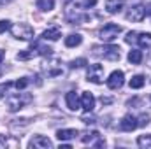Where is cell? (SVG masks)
<instances>
[{"mask_svg": "<svg viewBox=\"0 0 151 149\" xmlns=\"http://www.w3.org/2000/svg\"><path fill=\"white\" fill-rule=\"evenodd\" d=\"M97 4V0H74V2H70L69 5H67V14H72L76 12V16H72V23H79V21H83V19H86L84 16H81V12L83 11H86V9H90V7H93Z\"/></svg>", "mask_w": 151, "mask_h": 149, "instance_id": "obj_1", "label": "cell"}, {"mask_svg": "<svg viewBox=\"0 0 151 149\" xmlns=\"http://www.w3.org/2000/svg\"><path fill=\"white\" fill-rule=\"evenodd\" d=\"M30 102H32V97L28 93H14V95H9L7 97V107H9L11 112L19 111L21 107H25Z\"/></svg>", "mask_w": 151, "mask_h": 149, "instance_id": "obj_2", "label": "cell"}, {"mask_svg": "<svg viewBox=\"0 0 151 149\" xmlns=\"http://www.w3.org/2000/svg\"><path fill=\"white\" fill-rule=\"evenodd\" d=\"M121 30H123V28H121L119 25L107 23L104 28H100V30H99V37H100V40H104V42H113L114 39L121 34Z\"/></svg>", "mask_w": 151, "mask_h": 149, "instance_id": "obj_3", "label": "cell"}, {"mask_svg": "<svg viewBox=\"0 0 151 149\" xmlns=\"http://www.w3.org/2000/svg\"><path fill=\"white\" fill-rule=\"evenodd\" d=\"M11 32L16 39H21V40H30L34 37V28L28 23H18V25L11 27Z\"/></svg>", "mask_w": 151, "mask_h": 149, "instance_id": "obj_4", "label": "cell"}, {"mask_svg": "<svg viewBox=\"0 0 151 149\" xmlns=\"http://www.w3.org/2000/svg\"><path fill=\"white\" fill-rule=\"evenodd\" d=\"M125 40L128 42V44H132V42H137L141 47H146V46H150L151 44V34L150 32H128L127 34V37Z\"/></svg>", "mask_w": 151, "mask_h": 149, "instance_id": "obj_5", "label": "cell"}, {"mask_svg": "<svg viewBox=\"0 0 151 149\" xmlns=\"http://www.w3.org/2000/svg\"><path fill=\"white\" fill-rule=\"evenodd\" d=\"M95 54L102 56L104 60L116 62V60H119V47H118V46H104V47H95Z\"/></svg>", "mask_w": 151, "mask_h": 149, "instance_id": "obj_6", "label": "cell"}, {"mask_svg": "<svg viewBox=\"0 0 151 149\" xmlns=\"http://www.w3.org/2000/svg\"><path fill=\"white\" fill-rule=\"evenodd\" d=\"M102 79H104V67L100 63L90 65V69H88V81L90 82H95V84H100Z\"/></svg>", "mask_w": 151, "mask_h": 149, "instance_id": "obj_7", "label": "cell"}, {"mask_svg": "<svg viewBox=\"0 0 151 149\" xmlns=\"http://www.w3.org/2000/svg\"><path fill=\"white\" fill-rule=\"evenodd\" d=\"M146 18V7L144 5H134L128 9L127 12V19L128 21H134V23H139Z\"/></svg>", "mask_w": 151, "mask_h": 149, "instance_id": "obj_8", "label": "cell"}, {"mask_svg": "<svg viewBox=\"0 0 151 149\" xmlns=\"http://www.w3.org/2000/svg\"><path fill=\"white\" fill-rule=\"evenodd\" d=\"M125 84V74L121 70H114L111 72V75L107 77V86L109 90H119Z\"/></svg>", "mask_w": 151, "mask_h": 149, "instance_id": "obj_9", "label": "cell"}, {"mask_svg": "<svg viewBox=\"0 0 151 149\" xmlns=\"http://www.w3.org/2000/svg\"><path fill=\"white\" fill-rule=\"evenodd\" d=\"M28 148L30 149H51L53 148V142L47 137H44V135H35L28 142Z\"/></svg>", "mask_w": 151, "mask_h": 149, "instance_id": "obj_10", "label": "cell"}, {"mask_svg": "<svg viewBox=\"0 0 151 149\" xmlns=\"http://www.w3.org/2000/svg\"><path fill=\"white\" fill-rule=\"evenodd\" d=\"M137 126H139V125H137V117L132 116V114L123 116L121 121H119V128H121L123 132H132V130H135Z\"/></svg>", "mask_w": 151, "mask_h": 149, "instance_id": "obj_11", "label": "cell"}, {"mask_svg": "<svg viewBox=\"0 0 151 149\" xmlns=\"http://www.w3.org/2000/svg\"><path fill=\"white\" fill-rule=\"evenodd\" d=\"M81 107L86 112H91L95 109V97H93L90 91H84V93L81 95Z\"/></svg>", "mask_w": 151, "mask_h": 149, "instance_id": "obj_12", "label": "cell"}, {"mask_svg": "<svg viewBox=\"0 0 151 149\" xmlns=\"http://www.w3.org/2000/svg\"><path fill=\"white\" fill-rule=\"evenodd\" d=\"M65 102H67V107H69L70 111H77V109L81 107V98L77 97L76 91H69V93L65 95Z\"/></svg>", "mask_w": 151, "mask_h": 149, "instance_id": "obj_13", "label": "cell"}, {"mask_svg": "<svg viewBox=\"0 0 151 149\" xmlns=\"http://www.w3.org/2000/svg\"><path fill=\"white\" fill-rule=\"evenodd\" d=\"M123 5H125L123 0H107V2H106V11H107L109 14H118V12L123 9Z\"/></svg>", "mask_w": 151, "mask_h": 149, "instance_id": "obj_14", "label": "cell"}, {"mask_svg": "<svg viewBox=\"0 0 151 149\" xmlns=\"http://www.w3.org/2000/svg\"><path fill=\"white\" fill-rule=\"evenodd\" d=\"M40 37L44 39V40H58V39L62 37V30H60L58 27H53V28L44 30Z\"/></svg>", "mask_w": 151, "mask_h": 149, "instance_id": "obj_15", "label": "cell"}, {"mask_svg": "<svg viewBox=\"0 0 151 149\" xmlns=\"http://www.w3.org/2000/svg\"><path fill=\"white\" fill-rule=\"evenodd\" d=\"M76 135H79V132L74 130V128H63V130H58L56 132V137L60 140H70V139H74Z\"/></svg>", "mask_w": 151, "mask_h": 149, "instance_id": "obj_16", "label": "cell"}, {"mask_svg": "<svg viewBox=\"0 0 151 149\" xmlns=\"http://www.w3.org/2000/svg\"><path fill=\"white\" fill-rule=\"evenodd\" d=\"M81 42H83V37H81L79 34H70V35L65 37V46H67V47H76V46H79Z\"/></svg>", "mask_w": 151, "mask_h": 149, "instance_id": "obj_17", "label": "cell"}, {"mask_svg": "<svg viewBox=\"0 0 151 149\" xmlns=\"http://www.w3.org/2000/svg\"><path fill=\"white\" fill-rule=\"evenodd\" d=\"M128 62H130L132 65H139V63L142 62V51H141V49H132V51L128 53Z\"/></svg>", "mask_w": 151, "mask_h": 149, "instance_id": "obj_18", "label": "cell"}, {"mask_svg": "<svg viewBox=\"0 0 151 149\" xmlns=\"http://www.w3.org/2000/svg\"><path fill=\"white\" fill-rule=\"evenodd\" d=\"M37 7L44 12H49L55 9V0H37Z\"/></svg>", "mask_w": 151, "mask_h": 149, "instance_id": "obj_19", "label": "cell"}, {"mask_svg": "<svg viewBox=\"0 0 151 149\" xmlns=\"http://www.w3.org/2000/svg\"><path fill=\"white\" fill-rule=\"evenodd\" d=\"M137 146L142 149H151V135H141L137 139Z\"/></svg>", "mask_w": 151, "mask_h": 149, "instance_id": "obj_20", "label": "cell"}, {"mask_svg": "<svg viewBox=\"0 0 151 149\" xmlns=\"http://www.w3.org/2000/svg\"><path fill=\"white\" fill-rule=\"evenodd\" d=\"M142 86H144V77H142V75H134V77L130 79V88L139 90V88H142Z\"/></svg>", "mask_w": 151, "mask_h": 149, "instance_id": "obj_21", "label": "cell"}, {"mask_svg": "<svg viewBox=\"0 0 151 149\" xmlns=\"http://www.w3.org/2000/svg\"><path fill=\"white\" fill-rule=\"evenodd\" d=\"M93 139H99V132H88L84 137H81V140L84 142V144H88V142H91Z\"/></svg>", "mask_w": 151, "mask_h": 149, "instance_id": "obj_22", "label": "cell"}, {"mask_svg": "<svg viewBox=\"0 0 151 149\" xmlns=\"http://www.w3.org/2000/svg\"><path fill=\"white\" fill-rule=\"evenodd\" d=\"M86 65V60L84 58H77V60H72L70 62V67L72 69H81V67H84Z\"/></svg>", "mask_w": 151, "mask_h": 149, "instance_id": "obj_23", "label": "cell"}, {"mask_svg": "<svg viewBox=\"0 0 151 149\" xmlns=\"http://www.w3.org/2000/svg\"><path fill=\"white\" fill-rule=\"evenodd\" d=\"M7 30H11V21L0 19V34H4V32H7Z\"/></svg>", "mask_w": 151, "mask_h": 149, "instance_id": "obj_24", "label": "cell"}, {"mask_svg": "<svg viewBox=\"0 0 151 149\" xmlns=\"http://www.w3.org/2000/svg\"><path fill=\"white\" fill-rule=\"evenodd\" d=\"M27 84H28V77H21L19 81H16V88H18V90H23Z\"/></svg>", "mask_w": 151, "mask_h": 149, "instance_id": "obj_25", "label": "cell"}, {"mask_svg": "<svg viewBox=\"0 0 151 149\" xmlns=\"http://www.w3.org/2000/svg\"><path fill=\"white\" fill-rule=\"evenodd\" d=\"M11 88V82H5V84H0V100L5 97V91Z\"/></svg>", "mask_w": 151, "mask_h": 149, "instance_id": "obj_26", "label": "cell"}, {"mask_svg": "<svg viewBox=\"0 0 151 149\" xmlns=\"http://www.w3.org/2000/svg\"><path fill=\"white\" fill-rule=\"evenodd\" d=\"M148 123H150V116H146V114H144V116H141V119L137 121V125H139V126H146Z\"/></svg>", "mask_w": 151, "mask_h": 149, "instance_id": "obj_27", "label": "cell"}, {"mask_svg": "<svg viewBox=\"0 0 151 149\" xmlns=\"http://www.w3.org/2000/svg\"><path fill=\"white\" fill-rule=\"evenodd\" d=\"M32 56V53H28V51H23V53H19L18 54V60H28Z\"/></svg>", "mask_w": 151, "mask_h": 149, "instance_id": "obj_28", "label": "cell"}, {"mask_svg": "<svg viewBox=\"0 0 151 149\" xmlns=\"http://www.w3.org/2000/svg\"><path fill=\"white\" fill-rule=\"evenodd\" d=\"M5 146H7V140L4 135H0V148H5Z\"/></svg>", "mask_w": 151, "mask_h": 149, "instance_id": "obj_29", "label": "cell"}, {"mask_svg": "<svg viewBox=\"0 0 151 149\" xmlns=\"http://www.w3.org/2000/svg\"><path fill=\"white\" fill-rule=\"evenodd\" d=\"M144 7H146V16H148V14L151 16V4H148V5H144Z\"/></svg>", "mask_w": 151, "mask_h": 149, "instance_id": "obj_30", "label": "cell"}, {"mask_svg": "<svg viewBox=\"0 0 151 149\" xmlns=\"http://www.w3.org/2000/svg\"><path fill=\"white\" fill-rule=\"evenodd\" d=\"M60 149H70V144H60Z\"/></svg>", "mask_w": 151, "mask_h": 149, "instance_id": "obj_31", "label": "cell"}, {"mask_svg": "<svg viewBox=\"0 0 151 149\" xmlns=\"http://www.w3.org/2000/svg\"><path fill=\"white\" fill-rule=\"evenodd\" d=\"M11 0H0V5H5V4H9Z\"/></svg>", "mask_w": 151, "mask_h": 149, "instance_id": "obj_32", "label": "cell"}, {"mask_svg": "<svg viewBox=\"0 0 151 149\" xmlns=\"http://www.w3.org/2000/svg\"><path fill=\"white\" fill-rule=\"evenodd\" d=\"M0 60H2V51H0Z\"/></svg>", "mask_w": 151, "mask_h": 149, "instance_id": "obj_33", "label": "cell"}]
</instances>
